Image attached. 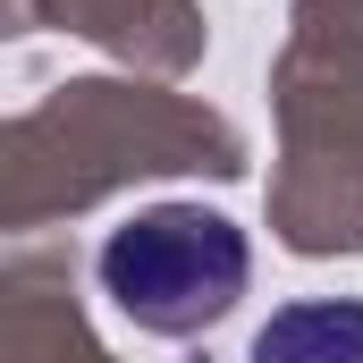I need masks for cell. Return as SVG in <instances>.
<instances>
[{
    "instance_id": "6da1fadb",
    "label": "cell",
    "mask_w": 363,
    "mask_h": 363,
    "mask_svg": "<svg viewBox=\"0 0 363 363\" xmlns=\"http://www.w3.org/2000/svg\"><path fill=\"white\" fill-rule=\"evenodd\" d=\"M101 296L135 321V330H211L237 296H245V237L220 211H135L110 245H101Z\"/></svg>"
}]
</instances>
